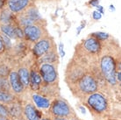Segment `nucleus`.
Here are the masks:
<instances>
[{"mask_svg": "<svg viewBox=\"0 0 121 120\" xmlns=\"http://www.w3.org/2000/svg\"><path fill=\"white\" fill-rule=\"evenodd\" d=\"M93 35V38L97 39V40L100 39V40H104V39H108L109 38V34L105 33H102V32H98V33H95L92 34Z\"/></svg>", "mask_w": 121, "mask_h": 120, "instance_id": "nucleus-24", "label": "nucleus"}, {"mask_svg": "<svg viewBox=\"0 0 121 120\" xmlns=\"http://www.w3.org/2000/svg\"><path fill=\"white\" fill-rule=\"evenodd\" d=\"M30 0H8V6L11 12H20L26 9Z\"/></svg>", "mask_w": 121, "mask_h": 120, "instance_id": "nucleus-13", "label": "nucleus"}, {"mask_svg": "<svg viewBox=\"0 0 121 120\" xmlns=\"http://www.w3.org/2000/svg\"><path fill=\"white\" fill-rule=\"evenodd\" d=\"M26 16L28 17V18L32 19L33 21H35L37 19H39L40 18V16H39V13L38 12V10L35 9V8H30L29 10H27V12L26 13Z\"/></svg>", "mask_w": 121, "mask_h": 120, "instance_id": "nucleus-20", "label": "nucleus"}, {"mask_svg": "<svg viewBox=\"0 0 121 120\" xmlns=\"http://www.w3.org/2000/svg\"><path fill=\"white\" fill-rule=\"evenodd\" d=\"M40 120H52L51 118H49L48 117H42Z\"/></svg>", "mask_w": 121, "mask_h": 120, "instance_id": "nucleus-38", "label": "nucleus"}, {"mask_svg": "<svg viewBox=\"0 0 121 120\" xmlns=\"http://www.w3.org/2000/svg\"><path fill=\"white\" fill-rule=\"evenodd\" d=\"M77 89L83 96H88L92 93L97 92L98 82L92 75H84L76 81Z\"/></svg>", "mask_w": 121, "mask_h": 120, "instance_id": "nucleus-4", "label": "nucleus"}, {"mask_svg": "<svg viewBox=\"0 0 121 120\" xmlns=\"http://www.w3.org/2000/svg\"><path fill=\"white\" fill-rule=\"evenodd\" d=\"M39 75L43 84H55L58 80V74L53 64L43 63L39 68Z\"/></svg>", "mask_w": 121, "mask_h": 120, "instance_id": "nucleus-5", "label": "nucleus"}, {"mask_svg": "<svg viewBox=\"0 0 121 120\" xmlns=\"http://www.w3.org/2000/svg\"><path fill=\"white\" fill-rule=\"evenodd\" d=\"M16 99V96L11 91L0 90V103L4 105H9L13 103Z\"/></svg>", "mask_w": 121, "mask_h": 120, "instance_id": "nucleus-15", "label": "nucleus"}, {"mask_svg": "<svg viewBox=\"0 0 121 120\" xmlns=\"http://www.w3.org/2000/svg\"><path fill=\"white\" fill-rule=\"evenodd\" d=\"M0 117H8V118H11V119H12V117L10 116L9 111H8L7 106L3 104V103H0Z\"/></svg>", "mask_w": 121, "mask_h": 120, "instance_id": "nucleus-22", "label": "nucleus"}, {"mask_svg": "<svg viewBox=\"0 0 121 120\" xmlns=\"http://www.w3.org/2000/svg\"><path fill=\"white\" fill-rule=\"evenodd\" d=\"M18 75L21 81L22 84L25 88L29 87V81H30V71L26 68H20L18 71Z\"/></svg>", "mask_w": 121, "mask_h": 120, "instance_id": "nucleus-16", "label": "nucleus"}, {"mask_svg": "<svg viewBox=\"0 0 121 120\" xmlns=\"http://www.w3.org/2000/svg\"><path fill=\"white\" fill-rule=\"evenodd\" d=\"M15 33H16V37H17V38L23 39L25 37L24 32H23V30H21L19 27H15Z\"/></svg>", "mask_w": 121, "mask_h": 120, "instance_id": "nucleus-27", "label": "nucleus"}, {"mask_svg": "<svg viewBox=\"0 0 121 120\" xmlns=\"http://www.w3.org/2000/svg\"><path fill=\"white\" fill-rule=\"evenodd\" d=\"M4 50V43H3V41H2L1 37H0V54L3 53Z\"/></svg>", "mask_w": 121, "mask_h": 120, "instance_id": "nucleus-33", "label": "nucleus"}, {"mask_svg": "<svg viewBox=\"0 0 121 120\" xmlns=\"http://www.w3.org/2000/svg\"><path fill=\"white\" fill-rule=\"evenodd\" d=\"M12 20V13L8 11H3L0 14V21L3 25H10Z\"/></svg>", "mask_w": 121, "mask_h": 120, "instance_id": "nucleus-19", "label": "nucleus"}, {"mask_svg": "<svg viewBox=\"0 0 121 120\" xmlns=\"http://www.w3.org/2000/svg\"><path fill=\"white\" fill-rule=\"evenodd\" d=\"M0 90H5V91H12L10 87L9 81L6 77L0 76Z\"/></svg>", "mask_w": 121, "mask_h": 120, "instance_id": "nucleus-21", "label": "nucleus"}, {"mask_svg": "<svg viewBox=\"0 0 121 120\" xmlns=\"http://www.w3.org/2000/svg\"><path fill=\"white\" fill-rule=\"evenodd\" d=\"M83 47L85 50H87L91 54H97L100 51V48H101L99 41L93 37L85 39L83 42Z\"/></svg>", "mask_w": 121, "mask_h": 120, "instance_id": "nucleus-14", "label": "nucleus"}, {"mask_svg": "<svg viewBox=\"0 0 121 120\" xmlns=\"http://www.w3.org/2000/svg\"><path fill=\"white\" fill-rule=\"evenodd\" d=\"M100 68L101 72L103 74L104 77L111 85H116L117 81L115 78L116 74V63L113 57L110 55H105L102 57L100 61Z\"/></svg>", "mask_w": 121, "mask_h": 120, "instance_id": "nucleus-2", "label": "nucleus"}, {"mask_svg": "<svg viewBox=\"0 0 121 120\" xmlns=\"http://www.w3.org/2000/svg\"><path fill=\"white\" fill-rule=\"evenodd\" d=\"M49 112L53 117L70 118L74 115V112L69 104L61 98L55 99L51 103V105L49 107Z\"/></svg>", "mask_w": 121, "mask_h": 120, "instance_id": "nucleus-3", "label": "nucleus"}, {"mask_svg": "<svg viewBox=\"0 0 121 120\" xmlns=\"http://www.w3.org/2000/svg\"><path fill=\"white\" fill-rule=\"evenodd\" d=\"M2 33L5 34L10 39H16V33H15V27L12 26V25H2L0 26Z\"/></svg>", "mask_w": 121, "mask_h": 120, "instance_id": "nucleus-17", "label": "nucleus"}, {"mask_svg": "<svg viewBox=\"0 0 121 120\" xmlns=\"http://www.w3.org/2000/svg\"><path fill=\"white\" fill-rule=\"evenodd\" d=\"M8 81H9L11 90L14 93V95H20L24 92L25 87L23 86L17 71H11L8 75Z\"/></svg>", "mask_w": 121, "mask_h": 120, "instance_id": "nucleus-6", "label": "nucleus"}, {"mask_svg": "<svg viewBox=\"0 0 121 120\" xmlns=\"http://www.w3.org/2000/svg\"><path fill=\"white\" fill-rule=\"evenodd\" d=\"M115 78H116L117 82H119V83H120V81H121V72L120 71H116Z\"/></svg>", "mask_w": 121, "mask_h": 120, "instance_id": "nucleus-30", "label": "nucleus"}, {"mask_svg": "<svg viewBox=\"0 0 121 120\" xmlns=\"http://www.w3.org/2000/svg\"><path fill=\"white\" fill-rule=\"evenodd\" d=\"M109 120H116V119H109Z\"/></svg>", "mask_w": 121, "mask_h": 120, "instance_id": "nucleus-41", "label": "nucleus"}, {"mask_svg": "<svg viewBox=\"0 0 121 120\" xmlns=\"http://www.w3.org/2000/svg\"><path fill=\"white\" fill-rule=\"evenodd\" d=\"M59 52H60V54L61 57H64V55H65V52L63 50V44L62 43H60V45H59Z\"/></svg>", "mask_w": 121, "mask_h": 120, "instance_id": "nucleus-29", "label": "nucleus"}, {"mask_svg": "<svg viewBox=\"0 0 121 120\" xmlns=\"http://www.w3.org/2000/svg\"><path fill=\"white\" fill-rule=\"evenodd\" d=\"M90 4L92 6L97 7V5H99V1H98V0H91V1H90Z\"/></svg>", "mask_w": 121, "mask_h": 120, "instance_id": "nucleus-31", "label": "nucleus"}, {"mask_svg": "<svg viewBox=\"0 0 121 120\" xmlns=\"http://www.w3.org/2000/svg\"><path fill=\"white\" fill-rule=\"evenodd\" d=\"M110 11H111V12H115V8H114V5H113V4H111V5H110Z\"/></svg>", "mask_w": 121, "mask_h": 120, "instance_id": "nucleus-36", "label": "nucleus"}, {"mask_svg": "<svg viewBox=\"0 0 121 120\" xmlns=\"http://www.w3.org/2000/svg\"><path fill=\"white\" fill-rule=\"evenodd\" d=\"M97 12H98L99 13H101V14H104V10L103 6L97 5Z\"/></svg>", "mask_w": 121, "mask_h": 120, "instance_id": "nucleus-32", "label": "nucleus"}, {"mask_svg": "<svg viewBox=\"0 0 121 120\" xmlns=\"http://www.w3.org/2000/svg\"><path fill=\"white\" fill-rule=\"evenodd\" d=\"M3 4H4V0H0V9L2 8Z\"/></svg>", "mask_w": 121, "mask_h": 120, "instance_id": "nucleus-39", "label": "nucleus"}, {"mask_svg": "<svg viewBox=\"0 0 121 120\" xmlns=\"http://www.w3.org/2000/svg\"><path fill=\"white\" fill-rule=\"evenodd\" d=\"M32 100H33V104L38 109H49L52 103L49 98L37 93L32 95Z\"/></svg>", "mask_w": 121, "mask_h": 120, "instance_id": "nucleus-11", "label": "nucleus"}, {"mask_svg": "<svg viewBox=\"0 0 121 120\" xmlns=\"http://www.w3.org/2000/svg\"><path fill=\"white\" fill-rule=\"evenodd\" d=\"M0 120H12V119H11V118H8V117H0Z\"/></svg>", "mask_w": 121, "mask_h": 120, "instance_id": "nucleus-37", "label": "nucleus"}, {"mask_svg": "<svg viewBox=\"0 0 121 120\" xmlns=\"http://www.w3.org/2000/svg\"><path fill=\"white\" fill-rule=\"evenodd\" d=\"M10 69L6 65H0V76L2 77H6L10 74Z\"/></svg>", "mask_w": 121, "mask_h": 120, "instance_id": "nucleus-25", "label": "nucleus"}, {"mask_svg": "<svg viewBox=\"0 0 121 120\" xmlns=\"http://www.w3.org/2000/svg\"><path fill=\"white\" fill-rule=\"evenodd\" d=\"M52 120H69V118H66V117H53Z\"/></svg>", "mask_w": 121, "mask_h": 120, "instance_id": "nucleus-34", "label": "nucleus"}, {"mask_svg": "<svg viewBox=\"0 0 121 120\" xmlns=\"http://www.w3.org/2000/svg\"><path fill=\"white\" fill-rule=\"evenodd\" d=\"M6 106L8 108V111H9L12 119L20 120V118L23 117V108L21 107L18 101L15 100L11 104L6 105Z\"/></svg>", "mask_w": 121, "mask_h": 120, "instance_id": "nucleus-10", "label": "nucleus"}, {"mask_svg": "<svg viewBox=\"0 0 121 120\" xmlns=\"http://www.w3.org/2000/svg\"><path fill=\"white\" fill-rule=\"evenodd\" d=\"M0 37H1V39H2L4 46L6 47V48H10L12 47V42H11V39H10L9 37L6 36L5 34H4V33H2V35Z\"/></svg>", "mask_w": 121, "mask_h": 120, "instance_id": "nucleus-26", "label": "nucleus"}, {"mask_svg": "<svg viewBox=\"0 0 121 120\" xmlns=\"http://www.w3.org/2000/svg\"><path fill=\"white\" fill-rule=\"evenodd\" d=\"M70 120H78V119H77L76 117H70Z\"/></svg>", "mask_w": 121, "mask_h": 120, "instance_id": "nucleus-40", "label": "nucleus"}, {"mask_svg": "<svg viewBox=\"0 0 121 120\" xmlns=\"http://www.w3.org/2000/svg\"><path fill=\"white\" fill-rule=\"evenodd\" d=\"M92 17H93V18L95 20H98V19H100V18H102V14L99 13L98 12H97V11H95L92 13Z\"/></svg>", "mask_w": 121, "mask_h": 120, "instance_id": "nucleus-28", "label": "nucleus"}, {"mask_svg": "<svg viewBox=\"0 0 121 120\" xmlns=\"http://www.w3.org/2000/svg\"><path fill=\"white\" fill-rule=\"evenodd\" d=\"M23 117L26 120H40L42 112L33 103H26L23 108Z\"/></svg>", "mask_w": 121, "mask_h": 120, "instance_id": "nucleus-9", "label": "nucleus"}, {"mask_svg": "<svg viewBox=\"0 0 121 120\" xmlns=\"http://www.w3.org/2000/svg\"><path fill=\"white\" fill-rule=\"evenodd\" d=\"M19 23H20V25H22L23 26L26 27V26H31V25H33V21L25 15L20 18V19H19Z\"/></svg>", "mask_w": 121, "mask_h": 120, "instance_id": "nucleus-23", "label": "nucleus"}, {"mask_svg": "<svg viewBox=\"0 0 121 120\" xmlns=\"http://www.w3.org/2000/svg\"><path fill=\"white\" fill-rule=\"evenodd\" d=\"M84 27V24H82L81 25V26H79L78 28H77V34H79L80 33V32H81V30H82V28H83Z\"/></svg>", "mask_w": 121, "mask_h": 120, "instance_id": "nucleus-35", "label": "nucleus"}, {"mask_svg": "<svg viewBox=\"0 0 121 120\" xmlns=\"http://www.w3.org/2000/svg\"><path fill=\"white\" fill-rule=\"evenodd\" d=\"M42 85V79L39 72L35 70L30 71V81H29V87L33 91L39 90Z\"/></svg>", "mask_w": 121, "mask_h": 120, "instance_id": "nucleus-12", "label": "nucleus"}, {"mask_svg": "<svg viewBox=\"0 0 121 120\" xmlns=\"http://www.w3.org/2000/svg\"><path fill=\"white\" fill-rule=\"evenodd\" d=\"M86 104L92 112L104 115L109 111V103L106 97L100 92H95L87 96Z\"/></svg>", "mask_w": 121, "mask_h": 120, "instance_id": "nucleus-1", "label": "nucleus"}, {"mask_svg": "<svg viewBox=\"0 0 121 120\" xmlns=\"http://www.w3.org/2000/svg\"><path fill=\"white\" fill-rule=\"evenodd\" d=\"M52 44L48 39H41L35 43L33 48V54L37 58H40L44 54L51 51Z\"/></svg>", "mask_w": 121, "mask_h": 120, "instance_id": "nucleus-7", "label": "nucleus"}, {"mask_svg": "<svg viewBox=\"0 0 121 120\" xmlns=\"http://www.w3.org/2000/svg\"><path fill=\"white\" fill-rule=\"evenodd\" d=\"M24 36L30 41L37 42L41 39L42 37V29L36 25H31L24 28Z\"/></svg>", "mask_w": 121, "mask_h": 120, "instance_id": "nucleus-8", "label": "nucleus"}, {"mask_svg": "<svg viewBox=\"0 0 121 120\" xmlns=\"http://www.w3.org/2000/svg\"><path fill=\"white\" fill-rule=\"evenodd\" d=\"M56 60H57V54H55V52L50 51L39 58V62H41V64H43V63L52 64L55 61H56Z\"/></svg>", "mask_w": 121, "mask_h": 120, "instance_id": "nucleus-18", "label": "nucleus"}]
</instances>
